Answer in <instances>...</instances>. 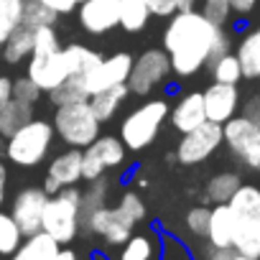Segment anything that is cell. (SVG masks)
Wrapping results in <instances>:
<instances>
[{
    "label": "cell",
    "mask_w": 260,
    "mask_h": 260,
    "mask_svg": "<svg viewBox=\"0 0 260 260\" xmlns=\"http://www.w3.org/2000/svg\"><path fill=\"white\" fill-rule=\"evenodd\" d=\"M59 247L61 245L51 235H46L44 230H39V232H34V235H28V237L21 240V245L16 247V252L11 255V260H54L56 252H59Z\"/></svg>",
    "instance_id": "cell-19"
},
{
    "label": "cell",
    "mask_w": 260,
    "mask_h": 260,
    "mask_svg": "<svg viewBox=\"0 0 260 260\" xmlns=\"http://www.w3.org/2000/svg\"><path fill=\"white\" fill-rule=\"evenodd\" d=\"M59 21V13H54L41 0H23V18L21 23L28 28H41V26H54Z\"/></svg>",
    "instance_id": "cell-31"
},
{
    "label": "cell",
    "mask_w": 260,
    "mask_h": 260,
    "mask_svg": "<svg viewBox=\"0 0 260 260\" xmlns=\"http://www.w3.org/2000/svg\"><path fill=\"white\" fill-rule=\"evenodd\" d=\"M46 94H49V102H51L54 107H59V105H72V102H82V100H89V89H87V84H84V77H82V74H74V77L64 79L59 87L49 89Z\"/></svg>",
    "instance_id": "cell-27"
},
{
    "label": "cell",
    "mask_w": 260,
    "mask_h": 260,
    "mask_svg": "<svg viewBox=\"0 0 260 260\" xmlns=\"http://www.w3.org/2000/svg\"><path fill=\"white\" fill-rule=\"evenodd\" d=\"M202 100H204L207 120L219 122V125H224L230 117H235L240 112V105H242L237 84H224V82H212L202 92Z\"/></svg>",
    "instance_id": "cell-16"
},
{
    "label": "cell",
    "mask_w": 260,
    "mask_h": 260,
    "mask_svg": "<svg viewBox=\"0 0 260 260\" xmlns=\"http://www.w3.org/2000/svg\"><path fill=\"white\" fill-rule=\"evenodd\" d=\"M227 207L232 212V250L245 257H260V186L240 184Z\"/></svg>",
    "instance_id": "cell-3"
},
{
    "label": "cell",
    "mask_w": 260,
    "mask_h": 260,
    "mask_svg": "<svg viewBox=\"0 0 260 260\" xmlns=\"http://www.w3.org/2000/svg\"><path fill=\"white\" fill-rule=\"evenodd\" d=\"M169 100L158 97V100H146L143 105H138L136 110H130L122 122H120V141L127 151H143L148 148L158 130L164 127V122L169 120Z\"/></svg>",
    "instance_id": "cell-4"
},
{
    "label": "cell",
    "mask_w": 260,
    "mask_h": 260,
    "mask_svg": "<svg viewBox=\"0 0 260 260\" xmlns=\"http://www.w3.org/2000/svg\"><path fill=\"white\" fill-rule=\"evenodd\" d=\"M237 252L232 247H209L207 252V260H235Z\"/></svg>",
    "instance_id": "cell-45"
},
{
    "label": "cell",
    "mask_w": 260,
    "mask_h": 260,
    "mask_svg": "<svg viewBox=\"0 0 260 260\" xmlns=\"http://www.w3.org/2000/svg\"><path fill=\"white\" fill-rule=\"evenodd\" d=\"M235 16H250L257 8V0H227Z\"/></svg>",
    "instance_id": "cell-41"
},
{
    "label": "cell",
    "mask_w": 260,
    "mask_h": 260,
    "mask_svg": "<svg viewBox=\"0 0 260 260\" xmlns=\"http://www.w3.org/2000/svg\"><path fill=\"white\" fill-rule=\"evenodd\" d=\"M257 127H260V117H257Z\"/></svg>",
    "instance_id": "cell-52"
},
{
    "label": "cell",
    "mask_w": 260,
    "mask_h": 260,
    "mask_svg": "<svg viewBox=\"0 0 260 260\" xmlns=\"http://www.w3.org/2000/svg\"><path fill=\"white\" fill-rule=\"evenodd\" d=\"M97 59H100V54L92 51L89 46H82V44H69L64 49L59 46L54 54H49L44 59H28L26 77L34 79V84H39L41 92H49V89L59 87L64 79H69L74 74H84Z\"/></svg>",
    "instance_id": "cell-2"
},
{
    "label": "cell",
    "mask_w": 260,
    "mask_h": 260,
    "mask_svg": "<svg viewBox=\"0 0 260 260\" xmlns=\"http://www.w3.org/2000/svg\"><path fill=\"white\" fill-rule=\"evenodd\" d=\"M222 143L250 171H260V127L255 120L237 112L222 125Z\"/></svg>",
    "instance_id": "cell-8"
},
{
    "label": "cell",
    "mask_w": 260,
    "mask_h": 260,
    "mask_svg": "<svg viewBox=\"0 0 260 260\" xmlns=\"http://www.w3.org/2000/svg\"><path fill=\"white\" fill-rule=\"evenodd\" d=\"M146 6L151 8V16H158V18H171L179 11L176 0H146Z\"/></svg>",
    "instance_id": "cell-40"
},
{
    "label": "cell",
    "mask_w": 260,
    "mask_h": 260,
    "mask_svg": "<svg viewBox=\"0 0 260 260\" xmlns=\"http://www.w3.org/2000/svg\"><path fill=\"white\" fill-rule=\"evenodd\" d=\"M54 125L46 120H28L11 138H6V158L18 169H34L46 161L54 146Z\"/></svg>",
    "instance_id": "cell-5"
},
{
    "label": "cell",
    "mask_w": 260,
    "mask_h": 260,
    "mask_svg": "<svg viewBox=\"0 0 260 260\" xmlns=\"http://www.w3.org/2000/svg\"><path fill=\"white\" fill-rule=\"evenodd\" d=\"M130 67H133V56H130L127 51H120V54H112V56H100L82 77H84V84H87L89 94H94V92L125 84L127 74H130Z\"/></svg>",
    "instance_id": "cell-13"
},
{
    "label": "cell",
    "mask_w": 260,
    "mask_h": 260,
    "mask_svg": "<svg viewBox=\"0 0 260 260\" xmlns=\"http://www.w3.org/2000/svg\"><path fill=\"white\" fill-rule=\"evenodd\" d=\"M158 252V240L151 232H133L122 242L120 260H153Z\"/></svg>",
    "instance_id": "cell-26"
},
{
    "label": "cell",
    "mask_w": 260,
    "mask_h": 260,
    "mask_svg": "<svg viewBox=\"0 0 260 260\" xmlns=\"http://www.w3.org/2000/svg\"><path fill=\"white\" fill-rule=\"evenodd\" d=\"M240 184H242V179H240L237 171H219V174H214L207 181V189H204L207 202H212V204H227L232 199V194L240 189Z\"/></svg>",
    "instance_id": "cell-25"
},
{
    "label": "cell",
    "mask_w": 260,
    "mask_h": 260,
    "mask_svg": "<svg viewBox=\"0 0 260 260\" xmlns=\"http://www.w3.org/2000/svg\"><path fill=\"white\" fill-rule=\"evenodd\" d=\"M151 21V8L146 0H120V21L117 26L127 34H138L148 26Z\"/></svg>",
    "instance_id": "cell-24"
},
{
    "label": "cell",
    "mask_w": 260,
    "mask_h": 260,
    "mask_svg": "<svg viewBox=\"0 0 260 260\" xmlns=\"http://www.w3.org/2000/svg\"><path fill=\"white\" fill-rule=\"evenodd\" d=\"M6 197H8V166L0 161V209L6 204Z\"/></svg>",
    "instance_id": "cell-46"
},
{
    "label": "cell",
    "mask_w": 260,
    "mask_h": 260,
    "mask_svg": "<svg viewBox=\"0 0 260 260\" xmlns=\"http://www.w3.org/2000/svg\"><path fill=\"white\" fill-rule=\"evenodd\" d=\"M54 133L59 141H64L69 148H87L97 136H100V120L94 117L92 107L87 100L72 102V105H59L54 112Z\"/></svg>",
    "instance_id": "cell-7"
},
{
    "label": "cell",
    "mask_w": 260,
    "mask_h": 260,
    "mask_svg": "<svg viewBox=\"0 0 260 260\" xmlns=\"http://www.w3.org/2000/svg\"><path fill=\"white\" fill-rule=\"evenodd\" d=\"M235 56L242 67V79H260V26L242 34Z\"/></svg>",
    "instance_id": "cell-20"
},
{
    "label": "cell",
    "mask_w": 260,
    "mask_h": 260,
    "mask_svg": "<svg viewBox=\"0 0 260 260\" xmlns=\"http://www.w3.org/2000/svg\"><path fill=\"white\" fill-rule=\"evenodd\" d=\"M204 237L209 247H232V212L227 204H214L209 209V224Z\"/></svg>",
    "instance_id": "cell-22"
},
{
    "label": "cell",
    "mask_w": 260,
    "mask_h": 260,
    "mask_svg": "<svg viewBox=\"0 0 260 260\" xmlns=\"http://www.w3.org/2000/svg\"><path fill=\"white\" fill-rule=\"evenodd\" d=\"M28 120H34V107L11 100V102L6 105V110L0 112V136H3V138H11L16 130L23 127Z\"/></svg>",
    "instance_id": "cell-28"
},
{
    "label": "cell",
    "mask_w": 260,
    "mask_h": 260,
    "mask_svg": "<svg viewBox=\"0 0 260 260\" xmlns=\"http://www.w3.org/2000/svg\"><path fill=\"white\" fill-rule=\"evenodd\" d=\"M23 18V0H0V44H3Z\"/></svg>",
    "instance_id": "cell-33"
},
{
    "label": "cell",
    "mask_w": 260,
    "mask_h": 260,
    "mask_svg": "<svg viewBox=\"0 0 260 260\" xmlns=\"http://www.w3.org/2000/svg\"><path fill=\"white\" fill-rule=\"evenodd\" d=\"M222 146V125L204 120L189 133H181V141L176 146V161L181 166H197L204 164L217 148Z\"/></svg>",
    "instance_id": "cell-12"
},
{
    "label": "cell",
    "mask_w": 260,
    "mask_h": 260,
    "mask_svg": "<svg viewBox=\"0 0 260 260\" xmlns=\"http://www.w3.org/2000/svg\"><path fill=\"white\" fill-rule=\"evenodd\" d=\"M127 94H130L127 84H117V87H110V89H102V92L89 94L87 102H89L94 117L105 125V122H110L117 115V110L122 107V102L127 100Z\"/></svg>",
    "instance_id": "cell-21"
},
{
    "label": "cell",
    "mask_w": 260,
    "mask_h": 260,
    "mask_svg": "<svg viewBox=\"0 0 260 260\" xmlns=\"http://www.w3.org/2000/svg\"><path fill=\"white\" fill-rule=\"evenodd\" d=\"M21 240H23V232L18 230L11 212L0 209V257H11L16 247L21 245Z\"/></svg>",
    "instance_id": "cell-32"
},
{
    "label": "cell",
    "mask_w": 260,
    "mask_h": 260,
    "mask_svg": "<svg viewBox=\"0 0 260 260\" xmlns=\"http://www.w3.org/2000/svg\"><path fill=\"white\" fill-rule=\"evenodd\" d=\"M46 199H49V194H46L44 186H26V189L16 191V197L11 202V217L16 219L23 237L41 230V217H44Z\"/></svg>",
    "instance_id": "cell-14"
},
{
    "label": "cell",
    "mask_w": 260,
    "mask_h": 260,
    "mask_svg": "<svg viewBox=\"0 0 260 260\" xmlns=\"http://www.w3.org/2000/svg\"><path fill=\"white\" fill-rule=\"evenodd\" d=\"M235 260H260V257H245V255H237Z\"/></svg>",
    "instance_id": "cell-50"
},
{
    "label": "cell",
    "mask_w": 260,
    "mask_h": 260,
    "mask_svg": "<svg viewBox=\"0 0 260 260\" xmlns=\"http://www.w3.org/2000/svg\"><path fill=\"white\" fill-rule=\"evenodd\" d=\"M257 6H260V0H257Z\"/></svg>",
    "instance_id": "cell-53"
},
{
    "label": "cell",
    "mask_w": 260,
    "mask_h": 260,
    "mask_svg": "<svg viewBox=\"0 0 260 260\" xmlns=\"http://www.w3.org/2000/svg\"><path fill=\"white\" fill-rule=\"evenodd\" d=\"M59 49V36L54 31V26H41L34 31V51L28 59H44L49 54H54Z\"/></svg>",
    "instance_id": "cell-36"
},
{
    "label": "cell",
    "mask_w": 260,
    "mask_h": 260,
    "mask_svg": "<svg viewBox=\"0 0 260 260\" xmlns=\"http://www.w3.org/2000/svg\"><path fill=\"white\" fill-rule=\"evenodd\" d=\"M199 13L209 21V23H214V26H219V28H224L230 21H232V8H230V3L227 0H199Z\"/></svg>",
    "instance_id": "cell-35"
},
{
    "label": "cell",
    "mask_w": 260,
    "mask_h": 260,
    "mask_svg": "<svg viewBox=\"0 0 260 260\" xmlns=\"http://www.w3.org/2000/svg\"><path fill=\"white\" fill-rule=\"evenodd\" d=\"M54 260H79V252H77V250H72V247H67V245H61Z\"/></svg>",
    "instance_id": "cell-47"
},
{
    "label": "cell",
    "mask_w": 260,
    "mask_h": 260,
    "mask_svg": "<svg viewBox=\"0 0 260 260\" xmlns=\"http://www.w3.org/2000/svg\"><path fill=\"white\" fill-rule=\"evenodd\" d=\"M117 209L120 212H125L130 219H133L136 224L138 222H143L146 219V204H143V199H141V194H136V191H125L122 197H120V204H117Z\"/></svg>",
    "instance_id": "cell-38"
},
{
    "label": "cell",
    "mask_w": 260,
    "mask_h": 260,
    "mask_svg": "<svg viewBox=\"0 0 260 260\" xmlns=\"http://www.w3.org/2000/svg\"><path fill=\"white\" fill-rule=\"evenodd\" d=\"M242 107V115L245 117H250V120H255L257 122V117H260V94H252L245 105H240Z\"/></svg>",
    "instance_id": "cell-43"
},
{
    "label": "cell",
    "mask_w": 260,
    "mask_h": 260,
    "mask_svg": "<svg viewBox=\"0 0 260 260\" xmlns=\"http://www.w3.org/2000/svg\"><path fill=\"white\" fill-rule=\"evenodd\" d=\"M133 230H136V222L133 219H130L125 212H120L117 207H107V204L100 207V209H94L92 214H87L79 222V232L94 235L105 245H112V247L122 245L130 235H133Z\"/></svg>",
    "instance_id": "cell-10"
},
{
    "label": "cell",
    "mask_w": 260,
    "mask_h": 260,
    "mask_svg": "<svg viewBox=\"0 0 260 260\" xmlns=\"http://www.w3.org/2000/svg\"><path fill=\"white\" fill-rule=\"evenodd\" d=\"M11 94H13V100L16 102H23V105H36L39 100H41V89H39V84H34V79H28V77H18V79H13V87H11Z\"/></svg>",
    "instance_id": "cell-37"
},
{
    "label": "cell",
    "mask_w": 260,
    "mask_h": 260,
    "mask_svg": "<svg viewBox=\"0 0 260 260\" xmlns=\"http://www.w3.org/2000/svg\"><path fill=\"white\" fill-rule=\"evenodd\" d=\"M44 6H49L54 13H59V16H64V13H72L74 8H77V0H41Z\"/></svg>",
    "instance_id": "cell-42"
},
{
    "label": "cell",
    "mask_w": 260,
    "mask_h": 260,
    "mask_svg": "<svg viewBox=\"0 0 260 260\" xmlns=\"http://www.w3.org/2000/svg\"><path fill=\"white\" fill-rule=\"evenodd\" d=\"M117 21L120 0H84V3H79V26L92 36H102L117 28Z\"/></svg>",
    "instance_id": "cell-17"
},
{
    "label": "cell",
    "mask_w": 260,
    "mask_h": 260,
    "mask_svg": "<svg viewBox=\"0 0 260 260\" xmlns=\"http://www.w3.org/2000/svg\"><path fill=\"white\" fill-rule=\"evenodd\" d=\"M207 69H209L214 82H224V84H240L242 82V67H240V61H237V56L232 51H227L219 59H214Z\"/></svg>",
    "instance_id": "cell-29"
},
{
    "label": "cell",
    "mask_w": 260,
    "mask_h": 260,
    "mask_svg": "<svg viewBox=\"0 0 260 260\" xmlns=\"http://www.w3.org/2000/svg\"><path fill=\"white\" fill-rule=\"evenodd\" d=\"M3 153H6V138L0 136V156H3Z\"/></svg>",
    "instance_id": "cell-49"
},
{
    "label": "cell",
    "mask_w": 260,
    "mask_h": 260,
    "mask_svg": "<svg viewBox=\"0 0 260 260\" xmlns=\"http://www.w3.org/2000/svg\"><path fill=\"white\" fill-rule=\"evenodd\" d=\"M125 146L117 136H97L87 148H82V181H94L105 171L125 164Z\"/></svg>",
    "instance_id": "cell-11"
},
{
    "label": "cell",
    "mask_w": 260,
    "mask_h": 260,
    "mask_svg": "<svg viewBox=\"0 0 260 260\" xmlns=\"http://www.w3.org/2000/svg\"><path fill=\"white\" fill-rule=\"evenodd\" d=\"M79 3H84V0H77V6H79Z\"/></svg>",
    "instance_id": "cell-51"
},
{
    "label": "cell",
    "mask_w": 260,
    "mask_h": 260,
    "mask_svg": "<svg viewBox=\"0 0 260 260\" xmlns=\"http://www.w3.org/2000/svg\"><path fill=\"white\" fill-rule=\"evenodd\" d=\"M169 77H171L169 54L164 49H148L138 59H133V67H130V74H127L125 84L133 94L146 97L156 87H164L169 82Z\"/></svg>",
    "instance_id": "cell-9"
},
{
    "label": "cell",
    "mask_w": 260,
    "mask_h": 260,
    "mask_svg": "<svg viewBox=\"0 0 260 260\" xmlns=\"http://www.w3.org/2000/svg\"><path fill=\"white\" fill-rule=\"evenodd\" d=\"M232 49L227 28L209 23L197 8L176 11L164 31V51L171 61V74L186 79L207 69L214 59Z\"/></svg>",
    "instance_id": "cell-1"
},
{
    "label": "cell",
    "mask_w": 260,
    "mask_h": 260,
    "mask_svg": "<svg viewBox=\"0 0 260 260\" xmlns=\"http://www.w3.org/2000/svg\"><path fill=\"white\" fill-rule=\"evenodd\" d=\"M79 181H82V151L79 148H67L49 161L46 179H44L46 194H56L67 186H77Z\"/></svg>",
    "instance_id": "cell-15"
},
{
    "label": "cell",
    "mask_w": 260,
    "mask_h": 260,
    "mask_svg": "<svg viewBox=\"0 0 260 260\" xmlns=\"http://www.w3.org/2000/svg\"><path fill=\"white\" fill-rule=\"evenodd\" d=\"M79 207H82V191L79 186H67L56 194H49L41 230L51 235L59 245H69L79 235Z\"/></svg>",
    "instance_id": "cell-6"
},
{
    "label": "cell",
    "mask_w": 260,
    "mask_h": 260,
    "mask_svg": "<svg viewBox=\"0 0 260 260\" xmlns=\"http://www.w3.org/2000/svg\"><path fill=\"white\" fill-rule=\"evenodd\" d=\"M156 257L158 260H197L191 255L189 245L181 242L176 235H169V232H164L158 237V252H156Z\"/></svg>",
    "instance_id": "cell-34"
},
{
    "label": "cell",
    "mask_w": 260,
    "mask_h": 260,
    "mask_svg": "<svg viewBox=\"0 0 260 260\" xmlns=\"http://www.w3.org/2000/svg\"><path fill=\"white\" fill-rule=\"evenodd\" d=\"M11 87H13V79H11V77H0V112H3V110H6V105L13 100Z\"/></svg>",
    "instance_id": "cell-44"
},
{
    "label": "cell",
    "mask_w": 260,
    "mask_h": 260,
    "mask_svg": "<svg viewBox=\"0 0 260 260\" xmlns=\"http://www.w3.org/2000/svg\"><path fill=\"white\" fill-rule=\"evenodd\" d=\"M169 120L179 133H189L197 125H202L207 120L204 115V100L202 92H186L176 100V105L169 110Z\"/></svg>",
    "instance_id": "cell-18"
},
{
    "label": "cell",
    "mask_w": 260,
    "mask_h": 260,
    "mask_svg": "<svg viewBox=\"0 0 260 260\" xmlns=\"http://www.w3.org/2000/svg\"><path fill=\"white\" fill-rule=\"evenodd\" d=\"M179 3V11H189V8H197L199 0H176Z\"/></svg>",
    "instance_id": "cell-48"
},
{
    "label": "cell",
    "mask_w": 260,
    "mask_h": 260,
    "mask_svg": "<svg viewBox=\"0 0 260 260\" xmlns=\"http://www.w3.org/2000/svg\"><path fill=\"white\" fill-rule=\"evenodd\" d=\"M209 209L212 207H194L186 214V230L194 237H204L207 235V224H209Z\"/></svg>",
    "instance_id": "cell-39"
},
{
    "label": "cell",
    "mask_w": 260,
    "mask_h": 260,
    "mask_svg": "<svg viewBox=\"0 0 260 260\" xmlns=\"http://www.w3.org/2000/svg\"><path fill=\"white\" fill-rule=\"evenodd\" d=\"M107 191H110V184L105 181V176H100V179H94V181H89V186L82 191V207H79V222L87 217V214H92L94 209H100V207H105L107 204Z\"/></svg>",
    "instance_id": "cell-30"
},
{
    "label": "cell",
    "mask_w": 260,
    "mask_h": 260,
    "mask_svg": "<svg viewBox=\"0 0 260 260\" xmlns=\"http://www.w3.org/2000/svg\"><path fill=\"white\" fill-rule=\"evenodd\" d=\"M34 31L36 28H28V26H18L3 44H0V59H6L8 64H21L31 56L34 51Z\"/></svg>",
    "instance_id": "cell-23"
}]
</instances>
